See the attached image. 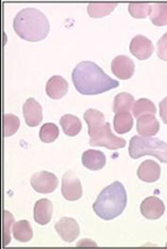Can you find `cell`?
Instances as JSON below:
<instances>
[{
  "label": "cell",
  "instance_id": "1",
  "mask_svg": "<svg viewBox=\"0 0 167 249\" xmlns=\"http://www.w3.org/2000/svg\"><path fill=\"white\" fill-rule=\"evenodd\" d=\"M71 80L76 89L83 95L102 94L119 86V82L104 73L91 61L80 62L72 71Z\"/></svg>",
  "mask_w": 167,
  "mask_h": 249
},
{
  "label": "cell",
  "instance_id": "2",
  "mask_svg": "<svg viewBox=\"0 0 167 249\" xmlns=\"http://www.w3.org/2000/svg\"><path fill=\"white\" fill-rule=\"evenodd\" d=\"M14 31L28 42H38L45 38L50 29L49 20L40 10L26 8L16 14L13 22Z\"/></svg>",
  "mask_w": 167,
  "mask_h": 249
},
{
  "label": "cell",
  "instance_id": "3",
  "mask_svg": "<svg viewBox=\"0 0 167 249\" xmlns=\"http://www.w3.org/2000/svg\"><path fill=\"white\" fill-rule=\"evenodd\" d=\"M127 206L125 186L116 181L101 191L93 205V210L99 218L112 220L124 212Z\"/></svg>",
  "mask_w": 167,
  "mask_h": 249
},
{
  "label": "cell",
  "instance_id": "4",
  "mask_svg": "<svg viewBox=\"0 0 167 249\" xmlns=\"http://www.w3.org/2000/svg\"><path fill=\"white\" fill-rule=\"evenodd\" d=\"M129 155L135 160L144 156H153L161 163H167V143L157 138H143L141 135H135L130 140Z\"/></svg>",
  "mask_w": 167,
  "mask_h": 249
},
{
  "label": "cell",
  "instance_id": "5",
  "mask_svg": "<svg viewBox=\"0 0 167 249\" xmlns=\"http://www.w3.org/2000/svg\"><path fill=\"white\" fill-rule=\"evenodd\" d=\"M90 135V145L92 146H103L110 150L121 149L126 146V141L116 137L111 131L109 123H105L102 127L98 128Z\"/></svg>",
  "mask_w": 167,
  "mask_h": 249
},
{
  "label": "cell",
  "instance_id": "6",
  "mask_svg": "<svg viewBox=\"0 0 167 249\" xmlns=\"http://www.w3.org/2000/svg\"><path fill=\"white\" fill-rule=\"evenodd\" d=\"M30 183L37 193L50 194L58 188V178L52 173L40 172L33 175Z\"/></svg>",
  "mask_w": 167,
  "mask_h": 249
},
{
  "label": "cell",
  "instance_id": "7",
  "mask_svg": "<svg viewBox=\"0 0 167 249\" xmlns=\"http://www.w3.org/2000/svg\"><path fill=\"white\" fill-rule=\"evenodd\" d=\"M62 195L66 200L76 201L82 197V184L74 172H67L62 178Z\"/></svg>",
  "mask_w": 167,
  "mask_h": 249
},
{
  "label": "cell",
  "instance_id": "8",
  "mask_svg": "<svg viewBox=\"0 0 167 249\" xmlns=\"http://www.w3.org/2000/svg\"><path fill=\"white\" fill-rule=\"evenodd\" d=\"M111 70L120 80H128L134 75L135 65L134 62L128 58L127 55H118L112 61Z\"/></svg>",
  "mask_w": 167,
  "mask_h": 249
},
{
  "label": "cell",
  "instance_id": "9",
  "mask_svg": "<svg viewBox=\"0 0 167 249\" xmlns=\"http://www.w3.org/2000/svg\"><path fill=\"white\" fill-rule=\"evenodd\" d=\"M61 239L67 243H72L80 234L79 225L74 218L62 217L54 226Z\"/></svg>",
  "mask_w": 167,
  "mask_h": 249
},
{
  "label": "cell",
  "instance_id": "10",
  "mask_svg": "<svg viewBox=\"0 0 167 249\" xmlns=\"http://www.w3.org/2000/svg\"><path fill=\"white\" fill-rule=\"evenodd\" d=\"M153 44L146 36L138 35L130 43V53L138 60H147L153 53Z\"/></svg>",
  "mask_w": 167,
  "mask_h": 249
},
{
  "label": "cell",
  "instance_id": "11",
  "mask_svg": "<svg viewBox=\"0 0 167 249\" xmlns=\"http://www.w3.org/2000/svg\"><path fill=\"white\" fill-rule=\"evenodd\" d=\"M165 212L164 202L158 197L151 196L145 199L141 205V213L147 219H159Z\"/></svg>",
  "mask_w": 167,
  "mask_h": 249
},
{
  "label": "cell",
  "instance_id": "12",
  "mask_svg": "<svg viewBox=\"0 0 167 249\" xmlns=\"http://www.w3.org/2000/svg\"><path fill=\"white\" fill-rule=\"evenodd\" d=\"M25 122L29 127H36L43 120V110L41 105L34 98L26 100L23 107Z\"/></svg>",
  "mask_w": 167,
  "mask_h": 249
},
{
  "label": "cell",
  "instance_id": "13",
  "mask_svg": "<svg viewBox=\"0 0 167 249\" xmlns=\"http://www.w3.org/2000/svg\"><path fill=\"white\" fill-rule=\"evenodd\" d=\"M137 177L140 180L144 181V182H155L161 177V167L153 160L144 161L137 169Z\"/></svg>",
  "mask_w": 167,
  "mask_h": 249
},
{
  "label": "cell",
  "instance_id": "14",
  "mask_svg": "<svg viewBox=\"0 0 167 249\" xmlns=\"http://www.w3.org/2000/svg\"><path fill=\"white\" fill-rule=\"evenodd\" d=\"M136 130L143 138H151L160 130V123L154 115H143L137 118Z\"/></svg>",
  "mask_w": 167,
  "mask_h": 249
},
{
  "label": "cell",
  "instance_id": "15",
  "mask_svg": "<svg viewBox=\"0 0 167 249\" xmlns=\"http://www.w3.org/2000/svg\"><path fill=\"white\" fill-rule=\"evenodd\" d=\"M68 92V82L61 76H53L46 84V94L51 99H61Z\"/></svg>",
  "mask_w": 167,
  "mask_h": 249
},
{
  "label": "cell",
  "instance_id": "16",
  "mask_svg": "<svg viewBox=\"0 0 167 249\" xmlns=\"http://www.w3.org/2000/svg\"><path fill=\"white\" fill-rule=\"evenodd\" d=\"M82 164L91 171H99L104 167L107 163V158L103 152L99 150H85L82 155Z\"/></svg>",
  "mask_w": 167,
  "mask_h": 249
},
{
  "label": "cell",
  "instance_id": "17",
  "mask_svg": "<svg viewBox=\"0 0 167 249\" xmlns=\"http://www.w3.org/2000/svg\"><path fill=\"white\" fill-rule=\"evenodd\" d=\"M52 216V203L50 200L44 198V199H40L35 202L34 206V217L35 223L38 225L45 226L48 223H50Z\"/></svg>",
  "mask_w": 167,
  "mask_h": 249
},
{
  "label": "cell",
  "instance_id": "18",
  "mask_svg": "<svg viewBox=\"0 0 167 249\" xmlns=\"http://www.w3.org/2000/svg\"><path fill=\"white\" fill-rule=\"evenodd\" d=\"M12 234L14 239L21 243H27L32 240L33 231L28 220H19L12 226Z\"/></svg>",
  "mask_w": 167,
  "mask_h": 249
},
{
  "label": "cell",
  "instance_id": "19",
  "mask_svg": "<svg viewBox=\"0 0 167 249\" xmlns=\"http://www.w3.org/2000/svg\"><path fill=\"white\" fill-rule=\"evenodd\" d=\"M60 124L64 133L68 137H76L82 129V124L79 118L71 114H65L61 117Z\"/></svg>",
  "mask_w": 167,
  "mask_h": 249
},
{
  "label": "cell",
  "instance_id": "20",
  "mask_svg": "<svg viewBox=\"0 0 167 249\" xmlns=\"http://www.w3.org/2000/svg\"><path fill=\"white\" fill-rule=\"evenodd\" d=\"M133 116L135 118H140L143 115H155L157 107L151 100L147 98H142L134 101L132 107Z\"/></svg>",
  "mask_w": 167,
  "mask_h": 249
},
{
  "label": "cell",
  "instance_id": "21",
  "mask_svg": "<svg viewBox=\"0 0 167 249\" xmlns=\"http://www.w3.org/2000/svg\"><path fill=\"white\" fill-rule=\"evenodd\" d=\"M133 127V116L129 112L116 113L114 117V129L116 133L125 134L130 131Z\"/></svg>",
  "mask_w": 167,
  "mask_h": 249
},
{
  "label": "cell",
  "instance_id": "22",
  "mask_svg": "<svg viewBox=\"0 0 167 249\" xmlns=\"http://www.w3.org/2000/svg\"><path fill=\"white\" fill-rule=\"evenodd\" d=\"M116 7H117V3L116 2L90 3L87 5V13L93 18H99L112 13V11Z\"/></svg>",
  "mask_w": 167,
  "mask_h": 249
},
{
  "label": "cell",
  "instance_id": "23",
  "mask_svg": "<svg viewBox=\"0 0 167 249\" xmlns=\"http://www.w3.org/2000/svg\"><path fill=\"white\" fill-rule=\"evenodd\" d=\"M83 117H84V121L87 124L88 134L92 133L93 131H95V130H97L98 128L102 127L105 124L103 113H101L98 110H95V109L87 110L84 113V116Z\"/></svg>",
  "mask_w": 167,
  "mask_h": 249
},
{
  "label": "cell",
  "instance_id": "24",
  "mask_svg": "<svg viewBox=\"0 0 167 249\" xmlns=\"http://www.w3.org/2000/svg\"><path fill=\"white\" fill-rule=\"evenodd\" d=\"M150 19L154 26L163 27L167 25V3L151 4Z\"/></svg>",
  "mask_w": 167,
  "mask_h": 249
},
{
  "label": "cell",
  "instance_id": "25",
  "mask_svg": "<svg viewBox=\"0 0 167 249\" xmlns=\"http://www.w3.org/2000/svg\"><path fill=\"white\" fill-rule=\"evenodd\" d=\"M133 104H134V98L129 93H120L116 95L113 104V111L115 113L121 112H129L132 110Z\"/></svg>",
  "mask_w": 167,
  "mask_h": 249
},
{
  "label": "cell",
  "instance_id": "26",
  "mask_svg": "<svg viewBox=\"0 0 167 249\" xmlns=\"http://www.w3.org/2000/svg\"><path fill=\"white\" fill-rule=\"evenodd\" d=\"M59 128L57 124L47 123L43 124L40 130V139L44 143H52L59 137Z\"/></svg>",
  "mask_w": 167,
  "mask_h": 249
},
{
  "label": "cell",
  "instance_id": "27",
  "mask_svg": "<svg viewBox=\"0 0 167 249\" xmlns=\"http://www.w3.org/2000/svg\"><path fill=\"white\" fill-rule=\"evenodd\" d=\"M19 118L13 114H5L3 117V134L5 138H9L11 135L17 132L19 128Z\"/></svg>",
  "mask_w": 167,
  "mask_h": 249
},
{
  "label": "cell",
  "instance_id": "28",
  "mask_svg": "<svg viewBox=\"0 0 167 249\" xmlns=\"http://www.w3.org/2000/svg\"><path fill=\"white\" fill-rule=\"evenodd\" d=\"M129 13L135 18H145L151 13V4L132 2L129 4Z\"/></svg>",
  "mask_w": 167,
  "mask_h": 249
},
{
  "label": "cell",
  "instance_id": "29",
  "mask_svg": "<svg viewBox=\"0 0 167 249\" xmlns=\"http://www.w3.org/2000/svg\"><path fill=\"white\" fill-rule=\"evenodd\" d=\"M13 215L8 211H4V231H3V245L7 246L10 243V226H13Z\"/></svg>",
  "mask_w": 167,
  "mask_h": 249
},
{
  "label": "cell",
  "instance_id": "30",
  "mask_svg": "<svg viewBox=\"0 0 167 249\" xmlns=\"http://www.w3.org/2000/svg\"><path fill=\"white\" fill-rule=\"evenodd\" d=\"M158 56L163 61H167V33L158 42Z\"/></svg>",
  "mask_w": 167,
  "mask_h": 249
},
{
  "label": "cell",
  "instance_id": "31",
  "mask_svg": "<svg viewBox=\"0 0 167 249\" xmlns=\"http://www.w3.org/2000/svg\"><path fill=\"white\" fill-rule=\"evenodd\" d=\"M159 107H160V116L162 118L163 123L167 124V97H165L162 101H161Z\"/></svg>",
  "mask_w": 167,
  "mask_h": 249
},
{
  "label": "cell",
  "instance_id": "32",
  "mask_svg": "<svg viewBox=\"0 0 167 249\" xmlns=\"http://www.w3.org/2000/svg\"><path fill=\"white\" fill-rule=\"evenodd\" d=\"M166 247H167V244H166Z\"/></svg>",
  "mask_w": 167,
  "mask_h": 249
}]
</instances>
